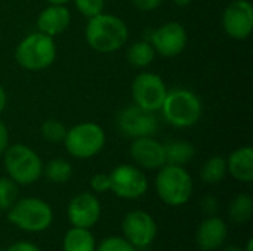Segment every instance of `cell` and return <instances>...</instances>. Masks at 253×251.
Listing matches in <instances>:
<instances>
[{"label": "cell", "instance_id": "16", "mask_svg": "<svg viewBox=\"0 0 253 251\" xmlns=\"http://www.w3.org/2000/svg\"><path fill=\"white\" fill-rule=\"evenodd\" d=\"M71 24V12L67 4H47L37 16V31L55 37L62 34Z\"/></svg>", "mask_w": 253, "mask_h": 251}, {"label": "cell", "instance_id": "22", "mask_svg": "<svg viewBox=\"0 0 253 251\" xmlns=\"http://www.w3.org/2000/svg\"><path fill=\"white\" fill-rule=\"evenodd\" d=\"M227 173V158L222 155H213L202 166L200 179L208 185H216L225 179Z\"/></svg>", "mask_w": 253, "mask_h": 251}, {"label": "cell", "instance_id": "12", "mask_svg": "<svg viewBox=\"0 0 253 251\" xmlns=\"http://www.w3.org/2000/svg\"><path fill=\"white\" fill-rule=\"evenodd\" d=\"M117 127L122 135L130 139H136L144 136H154L159 124L154 112L144 111L132 104L119 112Z\"/></svg>", "mask_w": 253, "mask_h": 251}, {"label": "cell", "instance_id": "24", "mask_svg": "<svg viewBox=\"0 0 253 251\" xmlns=\"http://www.w3.org/2000/svg\"><path fill=\"white\" fill-rule=\"evenodd\" d=\"M253 213V200L249 194H237L228 207V216L236 223H246Z\"/></svg>", "mask_w": 253, "mask_h": 251}, {"label": "cell", "instance_id": "11", "mask_svg": "<svg viewBox=\"0 0 253 251\" xmlns=\"http://www.w3.org/2000/svg\"><path fill=\"white\" fill-rule=\"evenodd\" d=\"M225 34L237 41L248 40L253 31V6L249 0H233L222 12Z\"/></svg>", "mask_w": 253, "mask_h": 251}, {"label": "cell", "instance_id": "26", "mask_svg": "<svg viewBox=\"0 0 253 251\" xmlns=\"http://www.w3.org/2000/svg\"><path fill=\"white\" fill-rule=\"evenodd\" d=\"M19 185L15 183L9 176L0 178V210L7 212L18 200Z\"/></svg>", "mask_w": 253, "mask_h": 251}, {"label": "cell", "instance_id": "20", "mask_svg": "<svg viewBox=\"0 0 253 251\" xmlns=\"http://www.w3.org/2000/svg\"><path fill=\"white\" fill-rule=\"evenodd\" d=\"M157 53L154 50V47L151 46V43L148 40H139L132 43L127 47L126 52V59L127 62L135 67V68H147L148 65H151L156 59Z\"/></svg>", "mask_w": 253, "mask_h": 251}, {"label": "cell", "instance_id": "25", "mask_svg": "<svg viewBox=\"0 0 253 251\" xmlns=\"http://www.w3.org/2000/svg\"><path fill=\"white\" fill-rule=\"evenodd\" d=\"M40 135L46 142L58 145L64 142V138L67 135V126L61 123L59 120L47 118L40 126Z\"/></svg>", "mask_w": 253, "mask_h": 251}, {"label": "cell", "instance_id": "15", "mask_svg": "<svg viewBox=\"0 0 253 251\" xmlns=\"http://www.w3.org/2000/svg\"><path fill=\"white\" fill-rule=\"evenodd\" d=\"M67 217L76 228L89 229L101 217V203L90 192H80L71 198L67 207Z\"/></svg>", "mask_w": 253, "mask_h": 251}, {"label": "cell", "instance_id": "19", "mask_svg": "<svg viewBox=\"0 0 253 251\" xmlns=\"http://www.w3.org/2000/svg\"><path fill=\"white\" fill-rule=\"evenodd\" d=\"M163 145H165V154H166V164L185 166L196 155V148L188 141L175 139V141H169Z\"/></svg>", "mask_w": 253, "mask_h": 251}, {"label": "cell", "instance_id": "33", "mask_svg": "<svg viewBox=\"0 0 253 251\" xmlns=\"http://www.w3.org/2000/svg\"><path fill=\"white\" fill-rule=\"evenodd\" d=\"M6 251H42L36 244L30 243V241H18L15 244H12Z\"/></svg>", "mask_w": 253, "mask_h": 251}, {"label": "cell", "instance_id": "21", "mask_svg": "<svg viewBox=\"0 0 253 251\" xmlns=\"http://www.w3.org/2000/svg\"><path fill=\"white\" fill-rule=\"evenodd\" d=\"M64 251H95V238L84 228L73 226L64 237Z\"/></svg>", "mask_w": 253, "mask_h": 251}, {"label": "cell", "instance_id": "5", "mask_svg": "<svg viewBox=\"0 0 253 251\" xmlns=\"http://www.w3.org/2000/svg\"><path fill=\"white\" fill-rule=\"evenodd\" d=\"M3 166L7 176L18 185L36 183L43 175L40 155L25 143L9 145L3 152Z\"/></svg>", "mask_w": 253, "mask_h": 251}, {"label": "cell", "instance_id": "2", "mask_svg": "<svg viewBox=\"0 0 253 251\" xmlns=\"http://www.w3.org/2000/svg\"><path fill=\"white\" fill-rule=\"evenodd\" d=\"M160 112L168 124L176 129H188L202 118L203 105L193 90L178 87L168 90Z\"/></svg>", "mask_w": 253, "mask_h": 251}, {"label": "cell", "instance_id": "18", "mask_svg": "<svg viewBox=\"0 0 253 251\" xmlns=\"http://www.w3.org/2000/svg\"><path fill=\"white\" fill-rule=\"evenodd\" d=\"M227 172L237 182L251 183L253 180L252 146H240L234 149L227 158Z\"/></svg>", "mask_w": 253, "mask_h": 251}, {"label": "cell", "instance_id": "4", "mask_svg": "<svg viewBox=\"0 0 253 251\" xmlns=\"http://www.w3.org/2000/svg\"><path fill=\"white\" fill-rule=\"evenodd\" d=\"M56 43L40 31L25 36L15 49L16 64L27 71H43L56 59Z\"/></svg>", "mask_w": 253, "mask_h": 251}, {"label": "cell", "instance_id": "31", "mask_svg": "<svg viewBox=\"0 0 253 251\" xmlns=\"http://www.w3.org/2000/svg\"><path fill=\"white\" fill-rule=\"evenodd\" d=\"M218 207H219V203H218V200H216L215 197H212V195L205 197L203 201H202V209H203V212L208 213V215H211V216H213V215L216 213Z\"/></svg>", "mask_w": 253, "mask_h": 251}, {"label": "cell", "instance_id": "3", "mask_svg": "<svg viewBox=\"0 0 253 251\" xmlns=\"http://www.w3.org/2000/svg\"><path fill=\"white\" fill-rule=\"evenodd\" d=\"M154 186L159 198L170 207L187 204L194 191L193 178L188 170L184 166L175 164H165L159 169Z\"/></svg>", "mask_w": 253, "mask_h": 251}, {"label": "cell", "instance_id": "8", "mask_svg": "<svg viewBox=\"0 0 253 251\" xmlns=\"http://www.w3.org/2000/svg\"><path fill=\"white\" fill-rule=\"evenodd\" d=\"M132 101L136 107L148 112L160 111L163 101L168 95V87L165 80L151 71L139 72L130 86Z\"/></svg>", "mask_w": 253, "mask_h": 251}, {"label": "cell", "instance_id": "1", "mask_svg": "<svg viewBox=\"0 0 253 251\" xmlns=\"http://www.w3.org/2000/svg\"><path fill=\"white\" fill-rule=\"evenodd\" d=\"M84 38L95 52L104 55L114 53L126 44L129 28L120 16L101 12L87 19Z\"/></svg>", "mask_w": 253, "mask_h": 251}, {"label": "cell", "instance_id": "35", "mask_svg": "<svg viewBox=\"0 0 253 251\" xmlns=\"http://www.w3.org/2000/svg\"><path fill=\"white\" fill-rule=\"evenodd\" d=\"M178 7H187V6H190L194 0H172Z\"/></svg>", "mask_w": 253, "mask_h": 251}, {"label": "cell", "instance_id": "37", "mask_svg": "<svg viewBox=\"0 0 253 251\" xmlns=\"http://www.w3.org/2000/svg\"><path fill=\"white\" fill-rule=\"evenodd\" d=\"M252 246H253V240L252 238H249V240H248V243H246V247L243 249V251H252Z\"/></svg>", "mask_w": 253, "mask_h": 251}, {"label": "cell", "instance_id": "32", "mask_svg": "<svg viewBox=\"0 0 253 251\" xmlns=\"http://www.w3.org/2000/svg\"><path fill=\"white\" fill-rule=\"evenodd\" d=\"M10 136H9V129L7 126L0 120V155H3V152L7 149V146L10 145Z\"/></svg>", "mask_w": 253, "mask_h": 251}, {"label": "cell", "instance_id": "14", "mask_svg": "<svg viewBox=\"0 0 253 251\" xmlns=\"http://www.w3.org/2000/svg\"><path fill=\"white\" fill-rule=\"evenodd\" d=\"M129 154L133 163L144 170H159L166 164L165 145L154 136L132 139Z\"/></svg>", "mask_w": 253, "mask_h": 251}, {"label": "cell", "instance_id": "30", "mask_svg": "<svg viewBox=\"0 0 253 251\" xmlns=\"http://www.w3.org/2000/svg\"><path fill=\"white\" fill-rule=\"evenodd\" d=\"M163 1L165 0H132V4L141 12H151L160 7Z\"/></svg>", "mask_w": 253, "mask_h": 251}, {"label": "cell", "instance_id": "36", "mask_svg": "<svg viewBox=\"0 0 253 251\" xmlns=\"http://www.w3.org/2000/svg\"><path fill=\"white\" fill-rule=\"evenodd\" d=\"M47 4H68L71 0H44Z\"/></svg>", "mask_w": 253, "mask_h": 251}, {"label": "cell", "instance_id": "9", "mask_svg": "<svg viewBox=\"0 0 253 251\" xmlns=\"http://www.w3.org/2000/svg\"><path fill=\"white\" fill-rule=\"evenodd\" d=\"M108 176L110 191L123 200H138L148 191V179L138 166L119 164Z\"/></svg>", "mask_w": 253, "mask_h": 251}, {"label": "cell", "instance_id": "10", "mask_svg": "<svg viewBox=\"0 0 253 251\" xmlns=\"http://www.w3.org/2000/svg\"><path fill=\"white\" fill-rule=\"evenodd\" d=\"M148 41L157 55L163 58H175L185 50L188 43V33L181 22L169 21L153 30Z\"/></svg>", "mask_w": 253, "mask_h": 251}, {"label": "cell", "instance_id": "6", "mask_svg": "<svg viewBox=\"0 0 253 251\" xmlns=\"http://www.w3.org/2000/svg\"><path fill=\"white\" fill-rule=\"evenodd\" d=\"M105 142L107 135L102 126L93 121H83L67 129L62 143L73 158L89 160L104 149Z\"/></svg>", "mask_w": 253, "mask_h": 251}, {"label": "cell", "instance_id": "23", "mask_svg": "<svg viewBox=\"0 0 253 251\" xmlns=\"http://www.w3.org/2000/svg\"><path fill=\"white\" fill-rule=\"evenodd\" d=\"M43 175L52 183H67L73 176V166L65 158H53L43 166Z\"/></svg>", "mask_w": 253, "mask_h": 251}, {"label": "cell", "instance_id": "7", "mask_svg": "<svg viewBox=\"0 0 253 251\" xmlns=\"http://www.w3.org/2000/svg\"><path fill=\"white\" fill-rule=\"evenodd\" d=\"M7 220L27 232H43L53 222L52 207L36 197L18 198L7 210Z\"/></svg>", "mask_w": 253, "mask_h": 251}, {"label": "cell", "instance_id": "38", "mask_svg": "<svg viewBox=\"0 0 253 251\" xmlns=\"http://www.w3.org/2000/svg\"><path fill=\"white\" fill-rule=\"evenodd\" d=\"M224 251H243V249H240L237 246H228V247L224 249Z\"/></svg>", "mask_w": 253, "mask_h": 251}, {"label": "cell", "instance_id": "34", "mask_svg": "<svg viewBox=\"0 0 253 251\" xmlns=\"http://www.w3.org/2000/svg\"><path fill=\"white\" fill-rule=\"evenodd\" d=\"M6 105H7V93L4 87L0 84V114L6 109Z\"/></svg>", "mask_w": 253, "mask_h": 251}, {"label": "cell", "instance_id": "17", "mask_svg": "<svg viewBox=\"0 0 253 251\" xmlns=\"http://www.w3.org/2000/svg\"><path fill=\"white\" fill-rule=\"evenodd\" d=\"M227 237H228L227 223L218 216H211L205 219L197 228L196 241L197 246L203 251H215L225 244Z\"/></svg>", "mask_w": 253, "mask_h": 251}, {"label": "cell", "instance_id": "28", "mask_svg": "<svg viewBox=\"0 0 253 251\" xmlns=\"http://www.w3.org/2000/svg\"><path fill=\"white\" fill-rule=\"evenodd\" d=\"M98 251H136V249L123 237H108L101 241Z\"/></svg>", "mask_w": 253, "mask_h": 251}, {"label": "cell", "instance_id": "27", "mask_svg": "<svg viewBox=\"0 0 253 251\" xmlns=\"http://www.w3.org/2000/svg\"><path fill=\"white\" fill-rule=\"evenodd\" d=\"M79 10L80 15H83L86 19L99 15L104 12L105 7V0H71Z\"/></svg>", "mask_w": 253, "mask_h": 251}, {"label": "cell", "instance_id": "29", "mask_svg": "<svg viewBox=\"0 0 253 251\" xmlns=\"http://www.w3.org/2000/svg\"><path fill=\"white\" fill-rule=\"evenodd\" d=\"M90 188L96 194H104L110 191V176L108 173H96L90 179Z\"/></svg>", "mask_w": 253, "mask_h": 251}, {"label": "cell", "instance_id": "13", "mask_svg": "<svg viewBox=\"0 0 253 251\" xmlns=\"http://www.w3.org/2000/svg\"><path fill=\"white\" fill-rule=\"evenodd\" d=\"M122 229L125 238L135 249L148 247L157 237V223L154 217L144 210L129 212L122 222Z\"/></svg>", "mask_w": 253, "mask_h": 251}]
</instances>
